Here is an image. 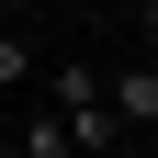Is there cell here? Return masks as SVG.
I'll return each instance as SVG.
<instances>
[{"instance_id":"6da1fadb","label":"cell","mask_w":158,"mask_h":158,"mask_svg":"<svg viewBox=\"0 0 158 158\" xmlns=\"http://www.w3.org/2000/svg\"><path fill=\"white\" fill-rule=\"evenodd\" d=\"M45 113H56V124L79 135V158H113V147H124V124H113V90H102V68H79V56H68V68L45 79Z\"/></svg>"},{"instance_id":"7a4b0ae2","label":"cell","mask_w":158,"mask_h":158,"mask_svg":"<svg viewBox=\"0 0 158 158\" xmlns=\"http://www.w3.org/2000/svg\"><path fill=\"white\" fill-rule=\"evenodd\" d=\"M102 90H113V124H124V135H147V124H158V68H147V56H113Z\"/></svg>"},{"instance_id":"3957f363","label":"cell","mask_w":158,"mask_h":158,"mask_svg":"<svg viewBox=\"0 0 158 158\" xmlns=\"http://www.w3.org/2000/svg\"><path fill=\"white\" fill-rule=\"evenodd\" d=\"M0 158H79V135H68V124H56V113H45V102H34V113H23V124L0 135Z\"/></svg>"},{"instance_id":"277c9868","label":"cell","mask_w":158,"mask_h":158,"mask_svg":"<svg viewBox=\"0 0 158 158\" xmlns=\"http://www.w3.org/2000/svg\"><path fill=\"white\" fill-rule=\"evenodd\" d=\"M34 68H45V56H34V34H0V90H23Z\"/></svg>"},{"instance_id":"5b68a950","label":"cell","mask_w":158,"mask_h":158,"mask_svg":"<svg viewBox=\"0 0 158 158\" xmlns=\"http://www.w3.org/2000/svg\"><path fill=\"white\" fill-rule=\"evenodd\" d=\"M135 23H158V0H135Z\"/></svg>"},{"instance_id":"8992f818","label":"cell","mask_w":158,"mask_h":158,"mask_svg":"<svg viewBox=\"0 0 158 158\" xmlns=\"http://www.w3.org/2000/svg\"><path fill=\"white\" fill-rule=\"evenodd\" d=\"M147 147H158V124H147Z\"/></svg>"}]
</instances>
